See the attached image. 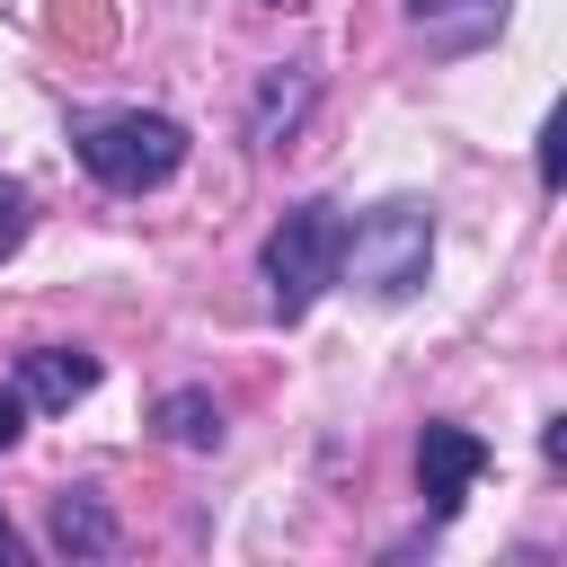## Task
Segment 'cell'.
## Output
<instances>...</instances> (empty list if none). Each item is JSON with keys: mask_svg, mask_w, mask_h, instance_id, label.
I'll list each match as a JSON object with an SVG mask.
<instances>
[{"mask_svg": "<svg viewBox=\"0 0 567 567\" xmlns=\"http://www.w3.org/2000/svg\"><path fill=\"white\" fill-rule=\"evenodd\" d=\"M71 151H80V168H89L97 186L142 195V186H168V177L186 168V124L159 115V106H124V115H89V124L71 133Z\"/></svg>", "mask_w": 567, "mask_h": 567, "instance_id": "obj_1", "label": "cell"}, {"mask_svg": "<svg viewBox=\"0 0 567 567\" xmlns=\"http://www.w3.org/2000/svg\"><path fill=\"white\" fill-rule=\"evenodd\" d=\"M337 257H346V213L337 204H292L275 230H266V301H275V319H310V301L337 284Z\"/></svg>", "mask_w": 567, "mask_h": 567, "instance_id": "obj_2", "label": "cell"}, {"mask_svg": "<svg viewBox=\"0 0 567 567\" xmlns=\"http://www.w3.org/2000/svg\"><path fill=\"white\" fill-rule=\"evenodd\" d=\"M425 266H434V213L425 204H372L354 230H346V257H337V275H354L372 301H408L416 284H425Z\"/></svg>", "mask_w": 567, "mask_h": 567, "instance_id": "obj_3", "label": "cell"}, {"mask_svg": "<svg viewBox=\"0 0 567 567\" xmlns=\"http://www.w3.org/2000/svg\"><path fill=\"white\" fill-rule=\"evenodd\" d=\"M487 461H496V452H487L470 425H425V434H416V496H425V514L452 523L461 496H470V478H478Z\"/></svg>", "mask_w": 567, "mask_h": 567, "instance_id": "obj_4", "label": "cell"}, {"mask_svg": "<svg viewBox=\"0 0 567 567\" xmlns=\"http://www.w3.org/2000/svg\"><path fill=\"white\" fill-rule=\"evenodd\" d=\"M89 390H97V354H80V346H27L18 354V399L27 408H71Z\"/></svg>", "mask_w": 567, "mask_h": 567, "instance_id": "obj_5", "label": "cell"}, {"mask_svg": "<svg viewBox=\"0 0 567 567\" xmlns=\"http://www.w3.org/2000/svg\"><path fill=\"white\" fill-rule=\"evenodd\" d=\"M44 532H53V549H62V558H106V549H115V514H106L89 487H62Z\"/></svg>", "mask_w": 567, "mask_h": 567, "instance_id": "obj_6", "label": "cell"}, {"mask_svg": "<svg viewBox=\"0 0 567 567\" xmlns=\"http://www.w3.org/2000/svg\"><path fill=\"white\" fill-rule=\"evenodd\" d=\"M301 115H310V71H266V80H257V106H248V133H257L266 151H284Z\"/></svg>", "mask_w": 567, "mask_h": 567, "instance_id": "obj_7", "label": "cell"}, {"mask_svg": "<svg viewBox=\"0 0 567 567\" xmlns=\"http://www.w3.org/2000/svg\"><path fill=\"white\" fill-rule=\"evenodd\" d=\"M151 425H159L177 452H221V408H213L204 390H168V399L151 408Z\"/></svg>", "mask_w": 567, "mask_h": 567, "instance_id": "obj_8", "label": "cell"}, {"mask_svg": "<svg viewBox=\"0 0 567 567\" xmlns=\"http://www.w3.org/2000/svg\"><path fill=\"white\" fill-rule=\"evenodd\" d=\"M27 221H35V195H27L18 177H0V257H18V239H27Z\"/></svg>", "mask_w": 567, "mask_h": 567, "instance_id": "obj_9", "label": "cell"}, {"mask_svg": "<svg viewBox=\"0 0 567 567\" xmlns=\"http://www.w3.org/2000/svg\"><path fill=\"white\" fill-rule=\"evenodd\" d=\"M408 18H470V27H496L505 0H408Z\"/></svg>", "mask_w": 567, "mask_h": 567, "instance_id": "obj_10", "label": "cell"}, {"mask_svg": "<svg viewBox=\"0 0 567 567\" xmlns=\"http://www.w3.org/2000/svg\"><path fill=\"white\" fill-rule=\"evenodd\" d=\"M27 434V399H18V381H0V452Z\"/></svg>", "mask_w": 567, "mask_h": 567, "instance_id": "obj_11", "label": "cell"}, {"mask_svg": "<svg viewBox=\"0 0 567 567\" xmlns=\"http://www.w3.org/2000/svg\"><path fill=\"white\" fill-rule=\"evenodd\" d=\"M18 558H27V540H18V523L0 514V567H18Z\"/></svg>", "mask_w": 567, "mask_h": 567, "instance_id": "obj_12", "label": "cell"}, {"mask_svg": "<svg viewBox=\"0 0 567 567\" xmlns=\"http://www.w3.org/2000/svg\"><path fill=\"white\" fill-rule=\"evenodd\" d=\"M266 9H301V0H266Z\"/></svg>", "mask_w": 567, "mask_h": 567, "instance_id": "obj_13", "label": "cell"}]
</instances>
